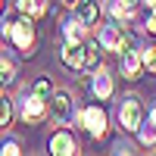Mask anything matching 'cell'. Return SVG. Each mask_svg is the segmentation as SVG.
Segmentation results:
<instances>
[{
  "instance_id": "cell-12",
  "label": "cell",
  "mask_w": 156,
  "mask_h": 156,
  "mask_svg": "<svg viewBox=\"0 0 156 156\" xmlns=\"http://www.w3.org/2000/svg\"><path fill=\"white\" fill-rule=\"evenodd\" d=\"M62 34H66V44H81L84 41V22L81 19H66L62 22Z\"/></svg>"
},
{
  "instance_id": "cell-11",
  "label": "cell",
  "mask_w": 156,
  "mask_h": 156,
  "mask_svg": "<svg viewBox=\"0 0 156 156\" xmlns=\"http://www.w3.org/2000/svg\"><path fill=\"white\" fill-rule=\"evenodd\" d=\"M75 16L81 19L84 28H87V25H94L100 19V3H97V0H78V3H75Z\"/></svg>"
},
{
  "instance_id": "cell-25",
  "label": "cell",
  "mask_w": 156,
  "mask_h": 156,
  "mask_svg": "<svg viewBox=\"0 0 156 156\" xmlns=\"http://www.w3.org/2000/svg\"><path fill=\"white\" fill-rule=\"evenodd\" d=\"M62 3H66V6H75V3H78V0H62Z\"/></svg>"
},
{
  "instance_id": "cell-22",
  "label": "cell",
  "mask_w": 156,
  "mask_h": 156,
  "mask_svg": "<svg viewBox=\"0 0 156 156\" xmlns=\"http://www.w3.org/2000/svg\"><path fill=\"white\" fill-rule=\"evenodd\" d=\"M147 31H150V34H156V6L150 9V16H147Z\"/></svg>"
},
{
  "instance_id": "cell-13",
  "label": "cell",
  "mask_w": 156,
  "mask_h": 156,
  "mask_svg": "<svg viewBox=\"0 0 156 156\" xmlns=\"http://www.w3.org/2000/svg\"><path fill=\"white\" fill-rule=\"evenodd\" d=\"M84 47V69L81 72H94L100 66V41H81Z\"/></svg>"
},
{
  "instance_id": "cell-27",
  "label": "cell",
  "mask_w": 156,
  "mask_h": 156,
  "mask_svg": "<svg viewBox=\"0 0 156 156\" xmlns=\"http://www.w3.org/2000/svg\"><path fill=\"white\" fill-rule=\"evenodd\" d=\"M147 3H150V6H156V0H147Z\"/></svg>"
},
{
  "instance_id": "cell-14",
  "label": "cell",
  "mask_w": 156,
  "mask_h": 156,
  "mask_svg": "<svg viewBox=\"0 0 156 156\" xmlns=\"http://www.w3.org/2000/svg\"><path fill=\"white\" fill-rule=\"evenodd\" d=\"M16 9L22 16H31V19H41L47 12V0H16Z\"/></svg>"
},
{
  "instance_id": "cell-15",
  "label": "cell",
  "mask_w": 156,
  "mask_h": 156,
  "mask_svg": "<svg viewBox=\"0 0 156 156\" xmlns=\"http://www.w3.org/2000/svg\"><path fill=\"white\" fill-rule=\"evenodd\" d=\"M16 75H19L16 72V62L0 53V87H12V84H16Z\"/></svg>"
},
{
  "instance_id": "cell-16",
  "label": "cell",
  "mask_w": 156,
  "mask_h": 156,
  "mask_svg": "<svg viewBox=\"0 0 156 156\" xmlns=\"http://www.w3.org/2000/svg\"><path fill=\"white\" fill-rule=\"evenodd\" d=\"M106 12L115 19V22H125V19H131V12H134V6H128V3H122V0H112V3H106Z\"/></svg>"
},
{
  "instance_id": "cell-28",
  "label": "cell",
  "mask_w": 156,
  "mask_h": 156,
  "mask_svg": "<svg viewBox=\"0 0 156 156\" xmlns=\"http://www.w3.org/2000/svg\"><path fill=\"white\" fill-rule=\"evenodd\" d=\"M97 3H100V0H97Z\"/></svg>"
},
{
  "instance_id": "cell-17",
  "label": "cell",
  "mask_w": 156,
  "mask_h": 156,
  "mask_svg": "<svg viewBox=\"0 0 156 156\" xmlns=\"http://www.w3.org/2000/svg\"><path fill=\"white\" fill-rule=\"evenodd\" d=\"M137 137H140V144L153 147V144H156V125H153V122H140V125H137Z\"/></svg>"
},
{
  "instance_id": "cell-21",
  "label": "cell",
  "mask_w": 156,
  "mask_h": 156,
  "mask_svg": "<svg viewBox=\"0 0 156 156\" xmlns=\"http://www.w3.org/2000/svg\"><path fill=\"white\" fill-rule=\"evenodd\" d=\"M0 153H3V156H19L22 150H19V144H16V140H6V144L0 147Z\"/></svg>"
},
{
  "instance_id": "cell-18",
  "label": "cell",
  "mask_w": 156,
  "mask_h": 156,
  "mask_svg": "<svg viewBox=\"0 0 156 156\" xmlns=\"http://www.w3.org/2000/svg\"><path fill=\"white\" fill-rule=\"evenodd\" d=\"M140 62H144V69H150L156 75V44H150V47L140 50Z\"/></svg>"
},
{
  "instance_id": "cell-23",
  "label": "cell",
  "mask_w": 156,
  "mask_h": 156,
  "mask_svg": "<svg viewBox=\"0 0 156 156\" xmlns=\"http://www.w3.org/2000/svg\"><path fill=\"white\" fill-rule=\"evenodd\" d=\"M150 122L156 125V103H153V106H150Z\"/></svg>"
},
{
  "instance_id": "cell-20",
  "label": "cell",
  "mask_w": 156,
  "mask_h": 156,
  "mask_svg": "<svg viewBox=\"0 0 156 156\" xmlns=\"http://www.w3.org/2000/svg\"><path fill=\"white\" fill-rule=\"evenodd\" d=\"M9 122H12V106L6 97H0V128H6Z\"/></svg>"
},
{
  "instance_id": "cell-4",
  "label": "cell",
  "mask_w": 156,
  "mask_h": 156,
  "mask_svg": "<svg viewBox=\"0 0 156 156\" xmlns=\"http://www.w3.org/2000/svg\"><path fill=\"white\" fill-rule=\"evenodd\" d=\"M144 122V103H140L137 94H128L119 103V125L122 131H137V125Z\"/></svg>"
},
{
  "instance_id": "cell-1",
  "label": "cell",
  "mask_w": 156,
  "mask_h": 156,
  "mask_svg": "<svg viewBox=\"0 0 156 156\" xmlns=\"http://www.w3.org/2000/svg\"><path fill=\"white\" fill-rule=\"evenodd\" d=\"M6 41H12V47L19 50L22 56H31L34 47H37V28H34V19L31 16H19L9 19V37Z\"/></svg>"
},
{
  "instance_id": "cell-8",
  "label": "cell",
  "mask_w": 156,
  "mask_h": 156,
  "mask_svg": "<svg viewBox=\"0 0 156 156\" xmlns=\"http://www.w3.org/2000/svg\"><path fill=\"white\" fill-rule=\"evenodd\" d=\"M119 72L125 75V78H140V72H144V62H140V50H134V47H128V50H122V59H119Z\"/></svg>"
},
{
  "instance_id": "cell-24",
  "label": "cell",
  "mask_w": 156,
  "mask_h": 156,
  "mask_svg": "<svg viewBox=\"0 0 156 156\" xmlns=\"http://www.w3.org/2000/svg\"><path fill=\"white\" fill-rule=\"evenodd\" d=\"M122 3H128V6H137V3H140V0H122Z\"/></svg>"
},
{
  "instance_id": "cell-7",
  "label": "cell",
  "mask_w": 156,
  "mask_h": 156,
  "mask_svg": "<svg viewBox=\"0 0 156 156\" xmlns=\"http://www.w3.org/2000/svg\"><path fill=\"white\" fill-rule=\"evenodd\" d=\"M47 147H50L53 156H75L78 153V137L72 131H66V128H59V131L50 134V144Z\"/></svg>"
},
{
  "instance_id": "cell-6",
  "label": "cell",
  "mask_w": 156,
  "mask_h": 156,
  "mask_svg": "<svg viewBox=\"0 0 156 156\" xmlns=\"http://www.w3.org/2000/svg\"><path fill=\"white\" fill-rule=\"evenodd\" d=\"M19 115H22V125H37L41 119H47V100L37 94H22Z\"/></svg>"
},
{
  "instance_id": "cell-5",
  "label": "cell",
  "mask_w": 156,
  "mask_h": 156,
  "mask_svg": "<svg viewBox=\"0 0 156 156\" xmlns=\"http://www.w3.org/2000/svg\"><path fill=\"white\" fill-rule=\"evenodd\" d=\"M78 122L84 125V131L90 137H103L106 134V112H103V106H81L78 109Z\"/></svg>"
},
{
  "instance_id": "cell-10",
  "label": "cell",
  "mask_w": 156,
  "mask_h": 156,
  "mask_svg": "<svg viewBox=\"0 0 156 156\" xmlns=\"http://www.w3.org/2000/svg\"><path fill=\"white\" fill-rule=\"evenodd\" d=\"M59 59H62V66L72 69V72H81L84 69V47L81 44H66L59 50Z\"/></svg>"
},
{
  "instance_id": "cell-26",
  "label": "cell",
  "mask_w": 156,
  "mask_h": 156,
  "mask_svg": "<svg viewBox=\"0 0 156 156\" xmlns=\"http://www.w3.org/2000/svg\"><path fill=\"white\" fill-rule=\"evenodd\" d=\"M0 16H3V0H0Z\"/></svg>"
},
{
  "instance_id": "cell-2",
  "label": "cell",
  "mask_w": 156,
  "mask_h": 156,
  "mask_svg": "<svg viewBox=\"0 0 156 156\" xmlns=\"http://www.w3.org/2000/svg\"><path fill=\"white\" fill-rule=\"evenodd\" d=\"M100 47L103 50H112V53H122V50H128V47H134V37L128 34L119 22H112V25H103L100 28Z\"/></svg>"
},
{
  "instance_id": "cell-19",
  "label": "cell",
  "mask_w": 156,
  "mask_h": 156,
  "mask_svg": "<svg viewBox=\"0 0 156 156\" xmlns=\"http://www.w3.org/2000/svg\"><path fill=\"white\" fill-rule=\"evenodd\" d=\"M31 94H37V97L50 100V94H53V84H50V78H37V81L31 84Z\"/></svg>"
},
{
  "instance_id": "cell-9",
  "label": "cell",
  "mask_w": 156,
  "mask_h": 156,
  "mask_svg": "<svg viewBox=\"0 0 156 156\" xmlns=\"http://www.w3.org/2000/svg\"><path fill=\"white\" fill-rule=\"evenodd\" d=\"M90 90H94V97H97V100H109V97H112V75H109V69H103V66L94 69Z\"/></svg>"
},
{
  "instance_id": "cell-3",
  "label": "cell",
  "mask_w": 156,
  "mask_h": 156,
  "mask_svg": "<svg viewBox=\"0 0 156 156\" xmlns=\"http://www.w3.org/2000/svg\"><path fill=\"white\" fill-rule=\"evenodd\" d=\"M47 115H50L56 125H69V122L75 119V100H72L69 90H56V94H50Z\"/></svg>"
}]
</instances>
